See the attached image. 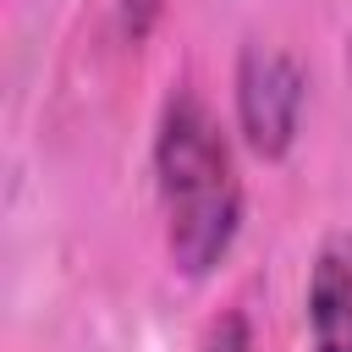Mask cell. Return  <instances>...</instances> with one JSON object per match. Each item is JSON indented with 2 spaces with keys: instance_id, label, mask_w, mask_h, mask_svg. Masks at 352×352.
<instances>
[{
  "instance_id": "cell-1",
  "label": "cell",
  "mask_w": 352,
  "mask_h": 352,
  "mask_svg": "<svg viewBox=\"0 0 352 352\" xmlns=\"http://www.w3.org/2000/svg\"><path fill=\"white\" fill-rule=\"evenodd\" d=\"M148 160L165 214V253L176 275L187 280L214 275L242 231V176L220 116L192 82H176L165 94Z\"/></svg>"
},
{
  "instance_id": "cell-2",
  "label": "cell",
  "mask_w": 352,
  "mask_h": 352,
  "mask_svg": "<svg viewBox=\"0 0 352 352\" xmlns=\"http://www.w3.org/2000/svg\"><path fill=\"white\" fill-rule=\"evenodd\" d=\"M231 99H236L242 143L258 160H286L292 143H297V126H302V99H308L302 66L275 44H248L236 55Z\"/></svg>"
},
{
  "instance_id": "cell-3",
  "label": "cell",
  "mask_w": 352,
  "mask_h": 352,
  "mask_svg": "<svg viewBox=\"0 0 352 352\" xmlns=\"http://www.w3.org/2000/svg\"><path fill=\"white\" fill-rule=\"evenodd\" d=\"M302 319L314 352H352V231H330L308 264Z\"/></svg>"
},
{
  "instance_id": "cell-4",
  "label": "cell",
  "mask_w": 352,
  "mask_h": 352,
  "mask_svg": "<svg viewBox=\"0 0 352 352\" xmlns=\"http://www.w3.org/2000/svg\"><path fill=\"white\" fill-rule=\"evenodd\" d=\"M198 352H253V330H248V314L242 308H226L204 324L198 336Z\"/></svg>"
},
{
  "instance_id": "cell-5",
  "label": "cell",
  "mask_w": 352,
  "mask_h": 352,
  "mask_svg": "<svg viewBox=\"0 0 352 352\" xmlns=\"http://www.w3.org/2000/svg\"><path fill=\"white\" fill-rule=\"evenodd\" d=\"M160 11H165V0H116V28H121V38L143 44L148 28L160 22Z\"/></svg>"
}]
</instances>
